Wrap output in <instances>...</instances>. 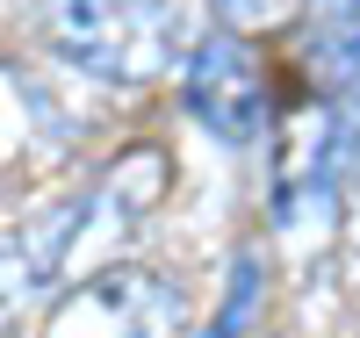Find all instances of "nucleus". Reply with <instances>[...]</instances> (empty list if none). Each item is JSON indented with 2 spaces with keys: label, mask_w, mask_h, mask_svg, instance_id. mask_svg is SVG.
Here are the masks:
<instances>
[{
  "label": "nucleus",
  "mask_w": 360,
  "mask_h": 338,
  "mask_svg": "<svg viewBox=\"0 0 360 338\" xmlns=\"http://www.w3.org/2000/svg\"><path fill=\"white\" fill-rule=\"evenodd\" d=\"M188 310H180V288L159 281V273H94V281H79L65 302H58V317L44 338H180Z\"/></svg>",
  "instance_id": "f03ea898"
},
{
  "label": "nucleus",
  "mask_w": 360,
  "mask_h": 338,
  "mask_svg": "<svg viewBox=\"0 0 360 338\" xmlns=\"http://www.w3.org/2000/svg\"><path fill=\"white\" fill-rule=\"evenodd\" d=\"M188 108L224 144H252L266 130V79H259V58L238 44V29L202 37L188 51Z\"/></svg>",
  "instance_id": "7ed1b4c3"
},
{
  "label": "nucleus",
  "mask_w": 360,
  "mask_h": 338,
  "mask_svg": "<svg viewBox=\"0 0 360 338\" xmlns=\"http://www.w3.org/2000/svg\"><path fill=\"white\" fill-rule=\"evenodd\" d=\"M65 245H72V216H51L37 230H0V331L44 295V281L58 273Z\"/></svg>",
  "instance_id": "20e7f679"
},
{
  "label": "nucleus",
  "mask_w": 360,
  "mask_h": 338,
  "mask_svg": "<svg viewBox=\"0 0 360 338\" xmlns=\"http://www.w3.org/2000/svg\"><path fill=\"white\" fill-rule=\"evenodd\" d=\"M224 8V22L231 29H274V22H288L303 0H217Z\"/></svg>",
  "instance_id": "423d86ee"
},
{
  "label": "nucleus",
  "mask_w": 360,
  "mask_h": 338,
  "mask_svg": "<svg viewBox=\"0 0 360 338\" xmlns=\"http://www.w3.org/2000/svg\"><path fill=\"white\" fill-rule=\"evenodd\" d=\"M353 238H360V223H353Z\"/></svg>",
  "instance_id": "0eeeda50"
},
{
  "label": "nucleus",
  "mask_w": 360,
  "mask_h": 338,
  "mask_svg": "<svg viewBox=\"0 0 360 338\" xmlns=\"http://www.w3.org/2000/svg\"><path fill=\"white\" fill-rule=\"evenodd\" d=\"M252 295H259V266H252V259H238V281H231V302H224V317L209 324L202 338H238V331H245V317H252Z\"/></svg>",
  "instance_id": "39448f33"
},
{
  "label": "nucleus",
  "mask_w": 360,
  "mask_h": 338,
  "mask_svg": "<svg viewBox=\"0 0 360 338\" xmlns=\"http://www.w3.org/2000/svg\"><path fill=\"white\" fill-rule=\"evenodd\" d=\"M37 29L58 65L108 86H144L180 58V0H44Z\"/></svg>",
  "instance_id": "f257e3e1"
}]
</instances>
